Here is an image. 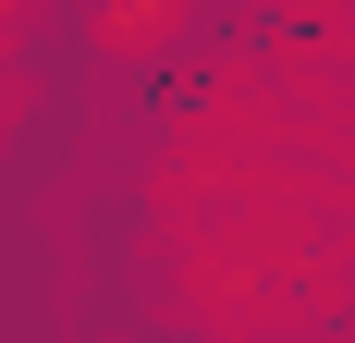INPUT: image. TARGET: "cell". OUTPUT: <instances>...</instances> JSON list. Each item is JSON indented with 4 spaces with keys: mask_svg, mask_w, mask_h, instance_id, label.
<instances>
[{
    "mask_svg": "<svg viewBox=\"0 0 355 343\" xmlns=\"http://www.w3.org/2000/svg\"><path fill=\"white\" fill-rule=\"evenodd\" d=\"M184 0H110V49H159Z\"/></svg>",
    "mask_w": 355,
    "mask_h": 343,
    "instance_id": "1",
    "label": "cell"
}]
</instances>
